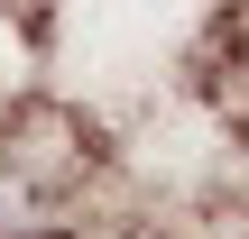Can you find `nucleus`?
Segmentation results:
<instances>
[{
  "instance_id": "obj_1",
  "label": "nucleus",
  "mask_w": 249,
  "mask_h": 239,
  "mask_svg": "<svg viewBox=\"0 0 249 239\" xmlns=\"http://www.w3.org/2000/svg\"><path fill=\"white\" fill-rule=\"evenodd\" d=\"M102 138L55 101L0 111V239H65L92 203Z\"/></svg>"
},
{
  "instance_id": "obj_2",
  "label": "nucleus",
  "mask_w": 249,
  "mask_h": 239,
  "mask_svg": "<svg viewBox=\"0 0 249 239\" xmlns=\"http://www.w3.org/2000/svg\"><path fill=\"white\" fill-rule=\"evenodd\" d=\"M222 101H231V120L249 129V0L222 18Z\"/></svg>"
},
{
  "instance_id": "obj_3",
  "label": "nucleus",
  "mask_w": 249,
  "mask_h": 239,
  "mask_svg": "<svg viewBox=\"0 0 249 239\" xmlns=\"http://www.w3.org/2000/svg\"><path fill=\"white\" fill-rule=\"evenodd\" d=\"M176 239H249V203H222V212H203V221H185Z\"/></svg>"
}]
</instances>
